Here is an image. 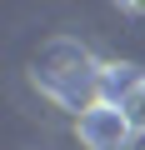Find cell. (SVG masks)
I'll use <instances>...</instances> for the list:
<instances>
[{
  "label": "cell",
  "mask_w": 145,
  "mask_h": 150,
  "mask_svg": "<svg viewBox=\"0 0 145 150\" xmlns=\"http://www.w3.org/2000/svg\"><path fill=\"white\" fill-rule=\"evenodd\" d=\"M75 135H80L85 150H125L130 135H135V125L125 120L120 100H95V105H85L75 115Z\"/></svg>",
  "instance_id": "cell-1"
},
{
  "label": "cell",
  "mask_w": 145,
  "mask_h": 150,
  "mask_svg": "<svg viewBox=\"0 0 145 150\" xmlns=\"http://www.w3.org/2000/svg\"><path fill=\"white\" fill-rule=\"evenodd\" d=\"M120 110L135 130H145V75H130L125 90H120Z\"/></svg>",
  "instance_id": "cell-2"
},
{
  "label": "cell",
  "mask_w": 145,
  "mask_h": 150,
  "mask_svg": "<svg viewBox=\"0 0 145 150\" xmlns=\"http://www.w3.org/2000/svg\"><path fill=\"white\" fill-rule=\"evenodd\" d=\"M115 5H120L125 15H145V0H115Z\"/></svg>",
  "instance_id": "cell-3"
},
{
  "label": "cell",
  "mask_w": 145,
  "mask_h": 150,
  "mask_svg": "<svg viewBox=\"0 0 145 150\" xmlns=\"http://www.w3.org/2000/svg\"><path fill=\"white\" fill-rule=\"evenodd\" d=\"M125 150H145V130H135V135H130V145H125Z\"/></svg>",
  "instance_id": "cell-4"
}]
</instances>
